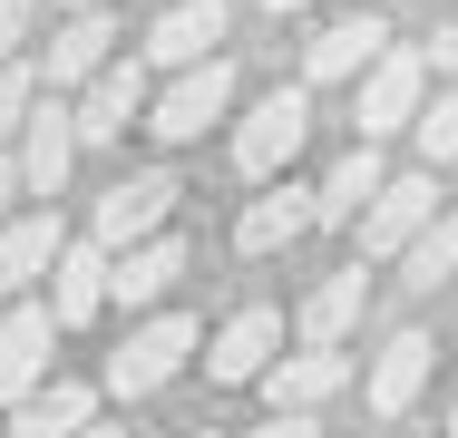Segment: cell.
I'll return each instance as SVG.
<instances>
[{
    "label": "cell",
    "mask_w": 458,
    "mask_h": 438,
    "mask_svg": "<svg viewBox=\"0 0 458 438\" xmlns=\"http://www.w3.org/2000/svg\"><path fill=\"white\" fill-rule=\"evenodd\" d=\"M293 234H312V185H293V175L274 185V175H264V195L234 215V244H244V254H283Z\"/></svg>",
    "instance_id": "ffe728a7"
},
{
    "label": "cell",
    "mask_w": 458,
    "mask_h": 438,
    "mask_svg": "<svg viewBox=\"0 0 458 438\" xmlns=\"http://www.w3.org/2000/svg\"><path fill=\"white\" fill-rule=\"evenodd\" d=\"M89 419H98L89 380H39L30 400H10V438H79Z\"/></svg>",
    "instance_id": "44dd1931"
},
{
    "label": "cell",
    "mask_w": 458,
    "mask_h": 438,
    "mask_svg": "<svg viewBox=\"0 0 458 438\" xmlns=\"http://www.w3.org/2000/svg\"><path fill=\"white\" fill-rule=\"evenodd\" d=\"M195 350H205V322L195 312H147V322H127V341L107 350V390L117 400H157Z\"/></svg>",
    "instance_id": "6da1fadb"
},
{
    "label": "cell",
    "mask_w": 458,
    "mask_h": 438,
    "mask_svg": "<svg viewBox=\"0 0 458 438\" xmlns=\"http://www.w3.org/2000/svg\"><path fill=\"white\" fill-rule=\"evenodd\" d=\"M185 234H147V244H117L107 254V302H127V312H147V302H166L185 282Z\"/></svg>",
    "instance_id": "5bb4252c"
},
{
    "label": "cell",
    "mask_w": 458,
    "mask_h": 438,
    "mask_svg": "<svg viewBox=\"0 0 458 438\" xmlns=\"http://www.w3.org/2000/svg\"><path fill=\"white\" fill-rule=\"evenodd\" d=\"M361 312H370V273H361V254H352L342 273H322V282H312V302H302V322H293V332L342 350L352 332H361Z\"/></svg>",
    "instance_id": "d6986e66"
},
{
    "label": "cell",
    "mask_w": 458,
    "mask_h": 438,
    "mask_svg": "<svg viewBox=\"0 0 458 438\" xmlns=\"http://www.w3.org/2000/svg\"><path fill=\"white\" fill-rule=\"evenodd\" d=\"M244 438H322V429H312V409H274L264 429H244Z\"/></svg>",
    "instance_id": "83f0119b"
},
{
    "label": "cell",
    "mask_w": 458,
    "mask_h": 438,
    "mask_svg": "<svg viewBox=\"0 0 458 438\" xmlns=\"http://www.w3.org/2000/svg\"><path fill=\"white\" fill-rule=\"evenodd\" d=\"M98 312H107V244H98V234H69L59 263H49V322L79 332V322H98Z\"/></svg>",
    "instance_id": "2e32d148"
},
{
    "label": "cell",
    "mask_w": 458,
    "mask_h": 438,
    "mask_svg": "<svg viewBox=\"0 0 458 438\" xmlns=\"http://www.w3.org/2000/svg\"><path fill=\"white\" fill-rule=\"evenodd\" d=\"M234 88H244V79H234V59L215 49V59L176 69L166 88H147V117H137V127H147L157 147H195V137H205L215 117H234Z\"/></svg>",
    "instance_id": "7a4b0ae2"
},
{
    "label": "cell",
    "mask_w": 458,
    "mask_h": 438,
    "mask_svg": "<svg viewBox=\"0 0 458 438\" xmlns=\"http://www.w3.org/2000/svg\"><path fill=\"white\" fill-rule=\"evenodd\" d=\"M30 97H39V69H30V59H0V147L20 137V117H30Z\"/></svg>",
    "instance_id": "d4e9b609"
},
{
    "label": "cell",
    "mask_w": 458,
    "mask_h": 438,
    "mask_svg": "<svg viewBox=\"0 0 458 438\" xmlns=\"http://www.w3.org/2000/svg\"><path fill=\"white\" fill-rule=\"evenodd\" d=\"M390 49V29L370 20V10H352V20H322L312 39H302V79L312 88H332V79H361L370 59Z\"/></svg>",
    "instance_id": "ac0fdd59"
},
{
    "label": "cell",
    "mask_w": 458,
    "mask_h": 438,
    "mask_svg": "<svg viewBox=\"0 0 458 438\" xmlns=\"http://www.w3.org/2000/svg\"><path fill=\"white\" fill-rule=\"evenodd\" d=\"M59 215L39 205V215H0V302H20V292H39L49 282V263H59Z\"/></svg>",
    "instance_id": "e0dca14e"
},
{
    "label": "cell",
    "mask_w": 458,
    "mask_h": 438,
    "mask_svg": "<svg viewBox=\"0 0 458 438\" xmlns=\"http://www.w3.org/2000/svg\"><path fill=\"white\" fill-rule=\"evenodd\" d=\"M176 175L166 166H137V175H117L107 195H98V215H89V234L117 254V244H147V234H166V215H176Z\"/></svg>",
    "instance_id": "8992f818"
},
{
    "label": "cell",
    "mask_w": 458,
    "mask_h": 438,
    "mask_svg": "<svg viewBox=\"0 0 458 438\" xmlns=\"http://www.w3.org/2000/svg\"><path fill=\"white\" fill-rule=\"evenodd\" d=\"M274 350H283V312L274 302H244V312L205 341V380H215V390H254Z\"/></svg>",
    "instance_id": "9c48e42d"
},
{
    "label": "cell",
    "mask_w": 458,
    "mask_h": 438,
    "mask_svg": "<svg viewBox=\"0 0 458 438\" xmlns=\"http://www.w3.org/2000/svg\"><path fill=\"white\" fill-rule=\"evenodd\" d=\"M420 59H429L439 79H458V20H439V39H420Z\"/></svg>",
    "instance_id": "4316f807"
},
{
    "label": "cell",
    "mask_w": 458,
    "mask_h": 438,
    "mask_svg": "<svg viewBox=\"0 0 458 438\" xmlns=\"http://www.w3.org/2000/svg\"><path fill=\"white\" fill-rule=\"evenodd\" d=\"M234 20H225V0H166L157 20H147V69H195V59H215V39H225Z\"/></svg>",
    "instance_id": "9a60e30c"
},
{
    "label": "cell",
    "mask_w": 458,
    "mask_h": 438,
    "mask_svg": "<svg viewBox=\"0 0 458 438\" xmlns=\"http://www.w3.org/2000/svg\"><path fill=\"white\" fill-rule=\"evenodd\" d=\"M420 97H429V59L410 49V39H390L380 59L361 69V137H410V117H420Z\"/></svg>",
    "instance_id": "5b68a950"
},
{
    "label": "cell",
    "mask_w": 458,
    "mask_h": 438,
    "mask_svg": "<svg viewBox=\"0 0 458 438\" xmlns=\"http://www.w3.org/2000/svg\"><path fill=\"white\" fill-rule=\"evenodd\" d=\"M264 10H274V20H293V10H312V0H264Z\"/></svg>",
    "instance_id": "f546056e"
},
{
    "label": "cell",
    "mask_w": 458,
    "mask_h": 438,
    "mask_svg": "<svg viewBox=\"0 0 458 438\" xmlns=\"http://www.w3.org/2000/svg\"><path fill=\"white\" fill-rule=\"evenodd\" d=\"M10 195H20V166H10V147H0V215H10Z\"/></svg>",
    "instance_id": "f1b7e54d"
},
{
    "label": "cell",
    "mask_w": 458,
    "mask_h": 438,
    "mask_svg": "<svg viewBox=\"0 0 458 438\" xmlns=\"http://www.w3.org/2000/svg\"><path fill=\"white\" fill-rule=\"evenodd\" d=\"M10 166H20V195H59V185H69L79 127H69V97H59V88L30 97V117H20V137H10Z\"/></svg>",
    "instance_id": "277c9868"
},
{
    "label": "cell",
    "mask_w": 458,
    "mask_h": 438,
    "mask_svg": "<svg viewBox=\"0 0 458 438\" xmlns=\"http://www.w3.org/2000/svg\"><path fill=\"white\" fill-rule=\"evenodd\" d=\"M390 263H400V282H410V292H439V282L458 273V215H429V224H420Z\"/></svg>",
    "instance_id": "603a6c76"
},
{
    "label": "cell",
    "mask_w": 458,
    "mask_h": 438,
    "mask_svg": "<svg viewBox=\"0 0 458 438\" xmlns=\"http://www.w3.org/2000/svg\"><path fill=\"white\" fill-rule=\"evenodd\" d=\"M449 438H458V409H449Z\"/></svg>",
    "instance_id": "d6a6232c"
},
{
    "label": "cell",
    "mask_w": 458,
    "mask_h": 438,
    "mask_svg": "<svg viewBox=\"0 0 458 438\" xmlns=\"http://www.w3.org/2000/svg\"><path fill=\"white\" fill-rule=\"evenodd\" d=\"M117 39H127V29H117L107 10H59V39H49V59H39V88H59V97L89 88L98 69L117 59Z\"/></svg>",
    "instance_id": "4fadbf2b"
},
{
    "label": "cell",
    "mask_w": 458,
    "mask_h": 438,
    "mask_svg": "<svg viewBox=\"0 0 458 438\" xmlns=\"http://www.w3.org/2000/svg\"><path fill=\"white\" fill-rule=\"evenodd\" d=\"M429 215H439V166H420V175H380V195H370L361 224H352V234H361V263H390L410 234H420V224H429Z\"/></svg>",
    "instance_id": "52a82bcc"
},
{
    "label": "cell",
    "mask_w": 458,
    "mask_h": 438,
    "mask_svg": "<svg viewBox=\"0 0 458 438\" xmlns=\"http://www.w3.org/2000/svg\"><path fill=\"white\" fill-rule=\"evenodd\" d=\"M79 438H127V429H98V419H89V429H79Z\"/></svg>",
    "instance_id": "1f68e13d"
},
{
    "label": "cell",
    "mask_w": 458,
    "mask_h": 438,
    "mask_svg": "<svg viewBox=\"0 0 458 438\" xmlns=\"http://www.w3.org/2000/svg\"><path fill=\"white\" fill-rule=\"evenodd\" d=\"M147 117V59H107L79 97H69V127H79V147H117L127 127Z\"/></svg>",
    "instance_id": "ba28073f"
},
{
    "label": "cell",
    "mask_w": 458,
    "mask_h": 438,
    "mask_svg": "<svg viewBox=\"0 0 458 438\" xmlns=\"http://www.w3.org/2000/svg\"><path fill=\"white\" fill-rule=\"evenodd\" d=\"M429 370H439V341H429V332H420V322H410V332H390V341H380V360H370V419H410V409H420V390H429Z\"/></svg>",
    "instance_id": "8fae6325"
},
{
    "label": "cell",
    "mask_w": 458,
    "mask_h": 438,
    "mask_svg": "<svg viewBox=\"0 0 458 438\" xmlns=\"http://www.w3.org/2000/svg\"><path fill=\"white\" fill-rule=\"evenodd\" d=\"M342 390H352V350H332V341H302V350H274L264 360V400L274 409H322Z\"/></svg>",
    "instance_id": "7c38bea8"
},
{
    "label": "cell",
    "mask_w": 458,
    "mask_h": 438,
    "mask_svg": "<svg viewBox=\"0 0 458 438\" xmlns=\"http://www.w3.org/2000/svg\"><path fill=\"white\" fill-rule=\"evenodd\" d=\"M195 438H215V429H195Z\"/></svg>",
    "instance_id": "836d02e7"
},
{
    "label": "cell",
    "mask_w": 458,
    "mask_h": 438,
    "mask_svg": "<svg viewBox=\"0 0 458 438\" xmlns=\"http://www.w3.org/2000/svg\"><path fill=\"white\" fill-rule=\"evenodd\" d=\"M49 350H59L49 302H30V292H20V302L0 312V409H10V400H30V390L49 380Z\"/></svg>",
    "instance_id": "30bf717a"
},
{
    "label": "cell",
    "mask_w": 458,
    "mask_h": 438,
    "mask_svg": "<svg viewBox=\"0 0 458 438\" xmlns=\"http://www.w3.org/2000/svg\"><path fill=\"white\" fill-rule=\"evenodd\" d=\"M380 175H390V166H380V147L361 137V147H352L342 166L322 175V185H312V224H361V205L380 195Z\"/></svg>",
    "instance_id": "7402d4cb"
},
{
    "label": "cell",
    "mask_w": 458,
    "mask_h": 438,
    "mask_svg": "<svg viewBox=\"0 0 458 438\" xmlns=\"http://www.w3.org/2000/svg\"><path fill=\"white\" fill-rule=\"evenodd\" d=\"M39 10H49V0H0V59H20V49H30Z\"/></svg>",
    "instance_id": "484cf974"
},
{
    "label": "cell",
    "mask_w": 458,
    "mask_h": 438,
    "mask_svg": "<svg viewBox=\"0 0 458 438\" xmlns=\"http://www.w3.org/2000/svg\"><path fill=\"white\" fill-rule=\"evenodd\" d=\"M410 137H420V166H458V79L439 88V97H420Z\"/></svg>",
    "instance_id": "cb8c5ba5"
},
{
    "label": "cell",
    "mask_w": 458,
    "mask_h": 438,
    "mask_svg": "<svg viewBox=\"0 0 458 438\" xmlns=\"http://www.w3.org/2000/svg\"><path fill=\"white\" fill-rule=\"evenodd\" d=\"M302 137H312V97L302 88H274V97H254L244 107V127H234V175H293V156H302Z\"/></svg>",
    "instance_id": "3957f363"
},
{
    "label": "cell",
    "mask_w": 458,
    "mask_h": 438,
    "mask_svg": "<svg viewBox=\"0 0 458 438\" xmlns=\"http://www.w3.org/2000/svg\"><path fill=\"white\" fill-rule=\"evenodd\" d=\"M49 10H107V0H49Z\"/></svg>",
    "instance_id": "4dcf8cb0"
}]
</instances>
